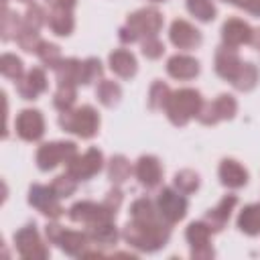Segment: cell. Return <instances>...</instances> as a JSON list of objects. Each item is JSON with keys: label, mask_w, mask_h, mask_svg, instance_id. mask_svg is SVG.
I'll return each mask as SVG.
<instances>
[{"label": "cell", "mask_w": 260, "mask_h": 260, "mask_svg": "<svg viewBox=\"0 0 260 260\" xmlns=\"http://www.w3.org/2000/svg\"><path fill=\"white\" fill-rule=\"evenodd\" d=\"M49 87L47 73L43 67H30L18 81H16V91L22 100H37L41 93H45Z\"/></svg>", "instance_id": "cell-18"}, {"label": "cell", "mask_w": 260, "mask_h": 260, "mask_svg": "<svg viewBox=\"0 0 260 260\" xmlns=\"http://www.w3.org/2000/svg\"><path fill=\"white\" fill-rule=\"evenodd\" d=\"M217 177H219V183L228 189H242L248 185V179H250L248 169L236 158H221Z\"/></svg>", "instance_id": "cell-21"}, {"label": "cell", "mask_w": 260, "mask_h": 260, "mask_svg": "<svg viewBox=\"0 0 260 260\" xmlns=\"http://www.w3.org/2000/svg\"><path fill=\"white\" fill-rule=\"evenodd\" d=\"M203 95L195 87H181L171 91V98L165 106V114L173 126H187L193 118H197L201 106H203Z\"/></svg>", "instance_id": "cell-4"}, {"label": "cell", "mask_w": 260, "mask_h": 260, "mask_svg": "<svg viewBox=\"0 0 260 260\" xmlns=\"http://www.w3.org/2000/svg\"><path fill=\"white\" fill-rule=\"evenodd\" d=\"M122 201H124V193H122L120 185H114L100 203L89 201V199H81V201L73 203L67 209V215H69L71 221L83 223L85 228L93 225V223L116 221V215H118V209H120Z\"/></svg>", "instance_id": "cell-2"}, {"label": "cell", "mask_w": 260, "mask_h": 260, "mask_svg": "<svg viewBox=\"0 0 260 260\" xmlns=\"http://www.w3.org/2000/svg\"><path fill=\"white\" fill-rule=\"evenodd\" d=\"M199 185H201V177H199V173L193 171V169H181V171H177L175 177H173V187H175L177 191H181L183 195L195 193V191L199 189Z\"/></svg>", "instance_id": "cell-31"}, {"label": "cell", "mask_w": 260, "mask_h": 260, "mask_svg": "<svg viewBox=\"0 0 260 260\" xmlns=\"http://www.w3.org/2000/svg\"><path fill=\"white\" fill-rule=\"evenodd\" d=\"M199 71H201L199 61L187 53H177L167 59V73H169V77H173L177 81L195 79L199 75Z\"/></svg>", "instance_id": "cell-20"}, {"label": "cell", "mask_w": 260, "mask_h": 260, "mask_svg": "<svg viewBox=\"0 0 260 260\" xmlns=\"http://www.w3.org/2000/svg\"><path fill=\"white\" fill-rule=\"evenodd\" d=\"M85 234L89 238L91 244H100V246H114L120 238H122V232H118L116 223L114 221H104V223H93V225H87L85 228Z\"/></svg>", "instance_id": "cell-25"}, {"label": "cell", "mask_w": 260, "mask_h": 260, "mask_svg": "<svg viewBox=\"0 0 260 260\" xmlns=\"http://www.w3.org/2000/svg\"><path fill=\"white\" fill-rule=\"evenodd\" d=\"M242 59L238 55V49H232V47H225V45H219L217 51H215V57H213V69L215 73L225 79V81H234L238 71L242 69Z\"/></svg>", "instance_id": "cell-19"}, {"label": "cell", "mask_w": 260, "mask_h": 260, "mask_svg": "<svg viewBox=\"0 0 260 260\" xmlns=\"http://www.w3.org/2000/svg\"><path fill=\"white\" fill-rule=\"evenodd\" d=\"M16 45L24 51V53H37V47L41 45V32L37 30V28H26V26H22L20 30H18V35H16Z\"/></svg>", "instance_id": "cell-39"}, {"label": "cell", "mask_w": 260, "mask_h": 260, "mask_svg": "<svg viewBox=\"0 0 260 260\" xmlns=\"http://www.w3.org/2000/svg\"><path fill=\"white\" fill-rule=\"evenodd\" d=\"M238 205V197L236 195H223L219 201H217V205L215 207H211V209H207V213H205V221L211 225V230L217 234V232H221L223 228H225V223L230 221V217H232V211H234V207Z\"/></svg>", "instance_id": "cell-23"}, {"label": "cell", "mask_w": 260, "mask_h": 260, "mask_svg": "<svg viewBox=\"0 0 260 260\" xmlns=\"http://www.w3.org/2000/svg\"><path fill=\"white\" fill-rule=\"evenodd\" d=\"M252 26L240 18V16H232L228 18L223 24H221V45L225 47H232V49H238L242 45H250V39H252Z\"/></svg>", "instance_id": "cell-17"}, {"label": "cell", "mask_w": 260, "mask_h": 260, "mask_svg": "<svg viewBox=\"0 0 260 260\" xmlns=\"http://www.w3.org/2000/svg\"><path fill=\"white\" fill-rule=\"evenodd\" d=\"M81 69H83L81 59H75V57L61 59V63L53 69L57 85H81Z\"/></svg>", "instance_id": "cell-24"}, {"label": "cell", "mask_w": 260, "mask_h": 260, "mask_svg": "<svg viewBox=\"0 0 260 260\" xmlns=\"http://www.w3.org/2000/svg\"><path fill=\"white\" fill-rule=\"evenodd\" d=\"M140 53H142L146 59L156 61V59H160V57L165 55V43H162L158 37H148V39H144V41L140 43Z\"/></svg>", "instance_id": "cell-43"}, {"label": "cell", "mask_w": 260, "mask_h": 260, "mask_svg": "<svg viewBox=\"0 0 260 260\" xmlns=\"http://www.w3.org/2000/svg\"><path fill=\"white\" fill-rule=\"evenodd\" d=\"M95 98L104 108H116L122 100V87L114 79H100L95 85Z\"/></svg>", "instance_id": "cell-29"}, {"label": "cell", "mask_w": 260, "mask_h": 260, "mask_svg": "<svg viewBox=\"0 0 260 260\" xmlns=\"http://www.w3.org/2000/svg\"><path fill=\"white\" fill-rule=\"evenodd\" d=\"M108 65H110V71L120 79H132L138 71L136 55L130 49H114L108 55Z\"/></svg>", "instance_id": "cell-22"}, {"label": "cell", "mask_w": 260, "mask_h": 260, "mask_svg": "<svg viewBox=\"0 0 260 260\" xmlns=\"http://www.w3.org/2000/svg\"><path fill=\"white\" fill-rule=\"evenodd\" d=\"M258 79H260V71L254 63L250 61H244L242 63V69L238 71L236 79L232 81V85L238 89V91H252L256 85H258Z\"/></svg>", "instance_id": "cell-30"}, {"label": "cell", "mask_w": 260, "mask_h": 260, "mask_svg": "<svg viewBox=\"0 0 260 260\" xmlns=\"http://www.w3.org/2000/svg\"><path fill=\"white\" fill-rule=\"evenodd\" d=\"M77 100V85H57V91L53 93V106L59 112H67L75 106Z\"/></svg>", "instance_id": "cell-38"}, {"label": "cell", "mask_w": 260, "mask_h": 260, "mask_svg": "<svg viewBox=\"0 0 260 260\" xmlns=\"http://www.w3.org/2000/svg\"><path fill=\"white\" fill-rule=\"evenodd\" d=\"M39 61L47 67V69H55L59 63H61V47L57 43H51V41H41V45L37 47V53Z\"/></svg>", "instance_id": "cell-35"}, {"label": "cell", "mask_w": 260, "mask_h": 260, "mask_svg": "<svg viewBox=\"0 0 260 260\" xmlns=\"http://www.w3.org/2000/svg\"><path fill=\"white\" fill-rule=\"evenodd\" d=\"M162 175H165V169H162L158 156H154V154H142L134 162V177L140 183V187H144L146 191L158 189L162 183Z\"/></svg>", "instance_id": "cell-15"}, {"label": "cell", "mask_w": 260, "mask_h": 260, "mask_svg": "<svg viewBox=\"0 0 260 260\" xmlns=\"http://www.w3.org/2000/svg\"><path fill=\"white\" fill-rule=\"evenodd\" d=\"M73 154H77V144L73 140H53V142H45L37 148L35 162L43 173H47V171H53L55 167L67 162Z\"/></svg>", "instance_id": "cell-7"}, {"label": "cell", "mask_w": 260, "mask_h": 260, "mask_svg": "<svg viewBox=\"0 0 260 260\" xmlns=\"http://www.w3.org/2000/svg\"><path fill=\"white\" fill-rule=\"evenodd\" d=\"M0 73L12 81H18L26 71H24V63L20 57H16L14 53H4L0 57Z\"/></svg>", "instance_id": "cell-37"}, {"label": "cell", "mask_w": 260, "mask_h": 260, "mask_svg": "<svg viewBox=\"0 0 260 260\" xmlns=\"http://www.w3.org/2000/svg\"><path fill=\"white\" fill-rule=\"evenodd\" d=\"M169 41L175 49H181V51H193L201 45L203 37H201V30L195 28L189 20L185 18H175L169 26Z\"/></svg>", "instance_id": "cell-16"}, {"label": "cell", "mask_w": 260, "mask_h": 260, "mask_svg": "<svg viewBox=\"0 0 260 260\" xmlns=\"http://www.w3.org/2000/svg\"><path fill=\"white\" fill-rule=\"evenodd\" d=\"M4 2H8V0H4ZM18 2H22V4H35V0H18Z\"/></svg>", "instance_id": "cell-47"}, {"label": "cell", "mask_w": 260, "mask_h": 260, "mask_svg": "<svg viewBox=\"0 0 260 260\" xmlns=\"http://www.w3.org/2000/svg\"><path fill=\"white\" fill-rule=\"evenodd\" d=\"M14 132L24 142H39L45 136V116L41 110L24 108L16 114Z\"/></svg>", "instance_id": "cell-13"}, {"label": "cell", "mask_w": 260, "mask_h": 260, "mask_svg": "<svg viewBox=\"0 0 260 260\" xmlns=\"http://www.w3.org/2000/svg\"><path fill=\"white\" fill-rule=\"evenodd\" d=\"M215 232L211 230V225L205 221V219H197V221H191L185 230V240L189 244V254L191 258L195 260H207V258H213L215 256V250L211 246V236Z\"/></svg>", "instance_id": "cell-10"}, {"label": "cell", "mask_w": 260, "mask_h": 260, "mask_svg": "<svg viewBox=\"0 0 260 260\" xmlns=\"http://www.w3.org/2000/svg\"><path fill=\"white\" fill-rule=\"evenodd\" d=\"M236 225L246 236H260V203L244 205V209L238 213Z\"/></svg>", "instance_id": "cell-26"}, {"label": "cell", "mask_w": 260, "mask_h": 260, "mask_svg": "<svg viewBox=\"0 0 260 260\" xmlns=\"http://www.w3.org/2000/svg\"><path fill=\"white\" fill-rule=\"evenodd\" d=\"M106 171H108V179L112 185H122L130 179V175L134 173V167L130 165V160L124 154H114L106 162Z\"/></svg>", "instance_id": "cell-28"}, {"label": "cell", "mask_w": 260, "mask_h": 260, "mask_svg": "<svg viewBox=\"0 0 260 260\" xmlns=\"http://www.w3.org/2000/svg\"><path fill=\"white\" fill-rule=\"evenodd\" d=\"M14 248L24 260H45L49 258V246L43 242L37 223H26L14 232Z\"/></svg>", "instance_id": "cell-9"}, {"label": "cell", "mask_w": 260, "mask_h": 260, "mask_svg": "<svg viewBox=\"0 0 260 260\" xmlns=\"http://www.w3.org/2000/svg\"><path fill=\"white\" fill-rule=\"evenodd\" d=\"M185 6H187V12L195 16V20L199 22H211L217 16V8L213 0H185Z\"/></svg>", "instance_id": "cell-32"}, {"label": "cell", "mask_w": 260, "mask_h": 260, "mask_svg": "<svg viewBox=\"0 0 260 260\" xmlns=\"http://www.w3.org/2000/svg\"><path fill=\"white\" fill-rule=\"evenodd\" d=\"M221 2H225V4H232V0H221Z\"/></svg>", "instance_id": "cell-48"}, {"label": "cell", "mask_w": 260, "mask_h": 260, "mask_svg": "<svg viewBox=\"0 0 260 260\" xmlns=\"http://www.w3.org/2000/svg\"><path fill=\"white\" fill-rule=\"evenodd\" d=\"M47 26L57 37H69L73 32V28H75L73 10H53L51 8V12L47 16Z\"/></svg>", "instance_id": "cell-27"}, {"label": "cell", "mask_w": 260, "mask_h": 260, "mask_svg": "<svg viewBox=\"0 0 260 260\" xmlns=\"http://www.w3.org/2000/svg\"><path fill=\"white\" fill-rule=\"evenodd\" d=\"M160 217L158 215V209H156V203L148 197H138L132 201L130 205V219H138V221H148V219H156Z\"/></svg>", "instance_id": "cell-33"}, {"label": "cell", "mask_w": 260, "mask_h": 260, "mask_svg": "<svg viewBox=\"0 0 260 260\" xmlns=\"http://www.w3.org/2000/svg\"><path fill=\"white\" fill-rule=\"evenodd\" d=\"M162 22H165V18L158 8H154V6L138 8L132 14H128L126 24L120 26V30H118V39L124 45L142 43L148 37H158Z\"/></svg>", "instance_id": "cell-3"}, {"label": "cell", "mask_w": 260, "mask_h": 260, "mask_svg": "<svg viewBox=\"0 0 260 260\" xmlns=\"http://www.w3.org/2000/svg\"><path fill=\"white\" fill-rule=\"evenodd\" d=\"M100 124H102L100 114L89 104H83L59 114V126L65 132L75 134L77 138H83V140L93 138L100 132Z\"/></svg>", "instance_id": "cell-5"}, {"label": "cell", "mask_w": 260, "mask_h": 260, "mask_svg": "<svg viewBox=\"0 0 260 260\" xmlns=\"http://www.w3.org/2000/svg\"><path fill=\"white\" fill-rule=\"evenodd\" d=\"M22 28V16L14 10H10L4 4V14H2V22H0V32H2V41H10L16 39L18 30Z\"/></svg>", "instance_id": "cell-34"}, {"label": "cell", "mask_w": 260, "mask_h": 260, "mask_svg": "<svg viewBox=\"0 0 260 260\" xmlns=\"http://www.w3.org/2000/svg\"><path fill=\"white\" fill-rule=\"evenodd\" d=\"M238 114V102L232 93H219L213 102H203L197 120L203 126H215L219 122L232 120Z\"/></svg>", "instance_id": "cell-12"}, {"label": "cell", "mask_w": 260, "mask_h": 260, "mask_svg": "<svg viewBox=\"0 0 260 260\" xmlns=\"http://www.w3.org/2000/svg\"><path fill=\"white\" fill-rule=\"evenodd\" d=\"M250 45H252L256 51H260V26L252 30V39H250Z\"/></svg>", "instance_id": "cell-46"}, {"label": "cell", "mask_w": 260, "mask_h": 260, "mask_svg": "<svg viewBox=\"0 0 260 260\" xmlns=\"http://www.w3.org/2000/svg\"><path fill=\"white\" fill-rule=\"evenodd\" d=\"M53 10H73L77 0H45Z\"/></svg>", "instance_id": "cell-45"}, {"label": "cell", "mask_w": 260, "mask_h": 260, "mask_svg": "<svg viewBox=\"0 0 260 260\" xmlns=\"http://www.w3.org/2000/svg\"><path fill=\"white\" fill-rule=\"evenodd\" d=\"M104 152L95 146L87 148L81 154H73L67 162H65V173L71 175L77 183L89 181L91 177H95L102 169H104Z\"/></svg>", "instance_id": "cell-8"}, {"label": "cell", "mask_w": 260, "mask_h": 260, "mask_svg": "<svg viewBox=\"0 0 260 260\" xmlns=\"http://www.w3.org/2000/svg\"><path fill=\"white\" fill-rule=\"evenodd\" d=\"M59 201L61 199L55 195V191H53L51 185H39V183H35L28 189V203L37 211H41L45 217H49V219H59L65 213V209H63V205Z\"/></svg>", "instance_id": "cell-14"}, {"label": "cell", "mask_w": 260, "mask_h": 260, "mask_svg": "<svg viewBox=\"0 0 260 260\" xmlns=\"http://www.w3.org/2000/svg\"><path fill=\"white\" fill-rule=\"evenodd\" d=\"M232 4L238 6V8H242L248 14L260 16V0H232Z\"/></svg>", "instance_id": "cell-44"}, {"label": "cell", "mask_w": 260, "mask_h": 260, "mask_svg": "<svg viewBox=\"0 0 260 260\" xmlns=\"http://www.w3.org/2000/svg\"><path fill=\"white\" fill-rule=\"evenodd\" d=\"M122 240L136 248L138 252H158L160 248H165L171 240V225L162 219H148V221H138V219H130L124 228H122Z\"/></svg>", "instance_id": "cell-1"}, {"label": "cell", "mask_w": 260, "mask_h": 260, "mask_svg": "<svg viewBox=\"0 0 260 260\" xmlns=\"http://www.w3.org/2000/svg\"><path fill=\"white\" fill-rule=\"evenodd\" d=\"M104 67L98 57H87L83 59V69H81V85H91L93 81L102 79Z\"/></svg>", "instance_id": "cell-41"}, {"label": "cell", "mask_w": 260, "mask_h": 260, "mask_svg": "<svg viewBox=\"0 0 260 260\" xmlns=\"http://www.w3.org/2000/svg\"><path fill=\"white\" fill-rule=\"evenodd\" d=\"M150 2H167V0H150Z\"/></svg>", "instance_id": "cell-49"}, {"label": "cell", "mask_w": 260, "mask_h": 260, "mask_svg": "<svg viewBox=\"0 0 260 260\" xmlns=\"http://www.w3.org/2000/svg\"><path fill=\"white\" fill-rule=\"evenodd\" d=\"M156 209H158V215L169 223V225H175L179 223L181 219H185L187 215V209H189V203H187V197L177 191L175 187H162L156 195Z\"/></svg>", "instance_id": "cell-11"}, {"label": "cell", "mask_w": 260, "mask_h": 260, "mask_svg": "<svg viewBox=\"0 0 260 260\" xmlns=\"http://www.w3.org/2000/svg\"><path fill=\"white\" fill-rule=\"evenodd\" d=\"M47 16H49V14L45 12L43 6H39V4H28L26 12L22 14V26L41 30L43 24H47Z\"/></svg>", "instance_id": "cell-40"}, {"label": "cell", "mask_w": 260, "mask_h": 260, "mask_svg": "<svg viewBox=\"0 0 260 260\" xmlns=\"http://www.w3.org/2000/svg\"><path fill=\"white\" fill-rule=\"evenodd\" d=\"M45 238H47L49 244H55L67 256H79V258L83 256V252L91 244L85 232L67 230L61 223H57V221H49L45 225Z\"/></svg>", "instance_id": "cell-6"}, {"label": "cell", "mask_w": 260, "mask_h": 260, "mask_svg": "<svg viewBox=\"0 0 260 260\" xmlns=\"http://www.w3.org/2000/svg\"><path fill=\"white\" fill-rule=\"evenodd\" d=\"M51 187H53V191H55V195H57L59 199H67V197H71V195L77 191V181H75L71 175L63 173V175H59V177L53 179Z\"/></svg>", "instance_id": "cell-42"}, {"label": "cell", "mask_w": 260, "mask_h": 260, "mask_svg": "<svg viewBox=\"0 0 260 260\" xmlns=\"http://www.w3.org/2000/svg\"><path fill=\"white\" fill-rule=\"evenodd\" d=\"M171 91H173V89H171L165 81L154 79L152 85H150V89H148V98H146L148 108H150V110H165V106H167V102H169V98H171Z\"/></svg>", "instance_id": "cell-36"}]
</instances>
